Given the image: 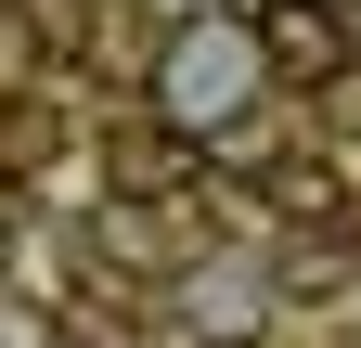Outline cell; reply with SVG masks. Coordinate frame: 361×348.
Wrapping results in <instances>:
<instances>
[{"mask_svg":"<svg viewBox=\"0 0 361 348\" xmlns=\"http://www.w3.org/2000/svg\"><path fill=\"white\" fill-rule=\"evenodd\" d=\"M90 232H104V258H129V271H155V258H168V232L142 220V206H104Z\"/></svg>","mask_w":361,"mask_h":348,"instance_id":"6","label":"cell"},{"mask_svg":"<svg viewBox=\"0 0 361 348\" xmlns=\"http://www.w3.org/2000/svg\"><path fill=\"white\" fill-rule=\"evenodd\" d=\"M104 181L142 206V194H168V181H194V142H180L168 116H155V129H116V142H104Z\"/></svg>","mask_w":361,"mask_h":348,"instance_id":"3","label":"cell"},{"mask_svg":"<svg viewBox=\"0 0 361 348\" xmlns=\"http://www.w3.org/2000/svg\"><path fill=\"white\" fill-rule=\"evenodd\" d=\"M0 271H13V206H0Z\"/></svg>","mask_w":361,"mask_h":348,"instance_id":"8","label":"cell"},{"mask_svg":"<svg viewBox=\"0 0 361 348\" xmlns=\"http://www.w3.org/2000/svg\"><path fill=\"white\" fill-rule=\"evenodd\" d=\"M245 39H258V65H271V77H297V91L348 77V13H336V0H258Z\"/></svg>","mask_w":361,"mask_h":348,"instance_id":"2","label":"cell"},{"mask_svg":"<svg viewBox=\"0 0 361 348\" xmlns=\"http://www.w3.org/2000/svg\"><path fill=\"white\" fill-rule=\"evenodd\" d=\"M65 348H129V323L104 310V297H78V310H65Z\"/></svg>","mask_w":361,"mask_h":348,"instance_id":"7","label":"cell"},{"mask_svg":"<svg viewBox=\"0 0 361 348\" xmlns=\"http://www.w3.org/2000/svg\"><path fill=\"white\" fill-rule=\"evenodd\" d=\"M258 91H271V65H258L245 13H207V26H180L168 52H155V116L180 129V142H207V129H233V116H245Z\"/></svg>","mask_w":361,"mask_h":348,"instance_id":"1","label":"cell"},{"mask_svg":"<svg viewBox=\"0 0 361 348\" xmlns=\"http://www.w3.org/2000/svg\"><path fill=\"white\" fill-rule=\"evenodd\" d=\"M52 142H65L52 104H13V116H0V168H13V181H26V168H52Z\"/></svg>","mask_w":361,"mask_h":348,"instance_id":"4","label":"cell"},{"mask_svg":"<svg viewBox=\"0 0 361 348\" xmlns=\"http://www.w3.org/2000/svg\"><path fill=\"white\" fill-rule=\"evenodd\" d=\"M271 206H284V220H348L336 168H284V181H271Z\"/></svg>","mask_w":361,"mask_h":348,"instance_id":"5","label":"cell"}]
</instances>
